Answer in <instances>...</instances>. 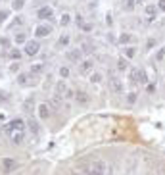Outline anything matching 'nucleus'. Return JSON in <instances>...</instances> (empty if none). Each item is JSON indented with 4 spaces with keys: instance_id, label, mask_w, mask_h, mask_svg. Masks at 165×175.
I'll list each match as a JSON object with an SVG mask.
<instances>
[{
    "instance_id": "f257e3e1",
    "label": "nucleus",
    "mask_w": 165,
    "mask_h": 175,
    "mask_svg": "<svg viewBox=\"0 0 165 175\" xmlns=\"http://www.w3.org/2000/svg\"><path fill=\"white\" fill-rule=\"evenodd\" d=\"M23 129H25V121H23V119H12L8 125H4V131L8 135H14L16 131H23Z\"/></svg>"
},
{
    "instance_id": "f03ea898",
    "label": "nucleus",
    "mask_w": 165,
    "mask_h": 175,
    "mask_svg": "<svg viewBox=\"0 0 165 175\" xmlns=\"http://www.w3.org/2000/svg\"><path fill=\"white\" fill-rule=\"evenodd\" d=\"M86 173L89 175H106V163L104 162H94L86 168Z\"/></svg>"
},
{
    "instance_id": "7ed1b4c3",
    "label": "nucleus",
    "mask_w": 165,
    "mask_h": 175,
    "mask_svg": "<svg viewBox=\"0 0 165 175\" xmlns=\"http://www.w3.org/2000/svg\"><path fill=\"white\" fill-rule=\"evenodd\" d=\"M131 81H133V83H142V85H146V83H148V77H146V73L142 71V69H133V71H131Z\"/></svg>"
},
{
    "instance_id": "20e7f679",
    "label": "nucleus",
    "mask_w": 165,
    "mask_h": 175,
    "mask_svg": "<svg viewBox=\"0 0 165 175\" xmlns=\"http://www.w3.org/2000/svg\"><path fill=\"white\" fill-rule=\"evenodd\" d=\"M16 169H17V160H14V158H4L2 160V171L4 173H12Z\"/></svg>"
},
{
    "instance_id": "39448f33",
    "label": "nucleus",
    "mask_w": 165,
    "mask_h": 175,
    "mask_svg": "<svg viewBox=\"0 0 165 175\" xmlns=\"http://www.w3.org/2000/svg\"><path fill=\"white\" fill-rule=\"evenodd\" d=\"M39 50H40V42L39 40L25 42V54H27V56H35V54H39Z\"/></svg>"
},
{
    "instance_id": "423d86ee",
    "label": "nucleus",
    "mask_w": 165,
    "mask_h": 175,
    "mask_svg": "<svg viewBox=\"0 0 165 175\" xmlns=\"http://www.w3.org/2000/svg\"><path fill=\"white\" fill-rule=\"evenodd\" d=\"M52 33V27L48 25V23H42V25H39L37 29H35V37L37 39H42V37H48Z\"/></svg>"
},
{
    "instance_id": "0eeeda50",
    "label": "nucleus",
    "mask_w": 165,
    "mask_h": 175,
    "mask_svg": "<svg viewBox=\"0 0 165 175\" xmlns=\"http://www.w3.org/2000/svg\"><path fill=\"white\" fill-rule=\"evenodd\" d=\"M94 69V60H83L79 64V73H90Z\"/></svg>"
},
{
    "instance_id": "6e6552de",
    "label": "nucleus",
    "mask_w": 165,
    "mask_h": 175,
    "mask_svg": "<svg viewBox=\"0 0 165 175\" xmlns=\"http://www.w3.org/2000/svg\"><path fill=\"white\" fill-rule=\"evenodd\" d=\"M52 14H54V12H52V8H50V6H42L39 12H37V17H39V19H50Z\"/></svg>"
},
{
    "instance_id": "1a4fd4ad",
    "label": "nucleus",
    "mask_w": 165,
    "mask_h": 175,
    "mask_svg": "<svg viewBox=\"0 0 165 175\" xmlns=\"http://www.w3.org/2000/svg\"><path fill=\"white\" fill-rule=\"evenodd\" d=\"M81 56H83V50H79V48H73V50L67 52V60L69 62H81Z\"/></svg>"
},
{
    "instance_id": "9d476101",
    "label": "nucleus",
    "mask_w": 165,
    "mask_h": 175,
    "mask_svg": "<svg viewBox=\"0 0 165 175\" xmlns=\"http://www.w3.org/2000/svg\"><path fill=\"white\" fill-rule=\"evenodd\" d=\"M17 83H19L21 87H27V85H31V83H33V79H31V73H17Z\"/></svg>"
},
{
    "instance_id": "9b49d317",
    "label": "nucleus",
    "mask_w": 165,
    "mask_h": 175,
    "mask_svg": "<svg viewBox=\"0 0 165 175\" xmlns=\"http://www.w3.org/2000/svg\"><path fill=\"white\" fill-rule=\"evenodd\" d=\"M75 100L79 102V104H89V102H90V98H89V94H86V92L77 91V92H75Z\"/></svg>"
},
{
    "instance_id": "f8f14e48",
    "label": "nucleus",
    "mask_w": 165,
    "mask_h": 175,
    "mask_svg": "<svg viewBox=\"0 0 165 175\" xmlns=\"http://www.w3.org/2000/svg\"><path fill=\"white\" fill-rule=\"evenodd\" d=\"M21 56H23V54H21L19 48H12V50L8 52V60H12V62H19Z\"/></svg>"
},
{
    "instance_id": "ddd939ff",
    "label": "nucleus",
    "mask_w": 165,
    "mask_h": 175,
    "mask_svg": "<svg viewBox=\"0 0 165 175\" xmlns=\"http://www.w3.org/2000/svg\"><path fill=\"white\" fill-rule=\"evenodd\" d=\"M50 110H48V104H39V117L40 119H48Z\"/></svg>"
},
{
    "instance_id": "4468645a",
    "label": "nucleus",
    "mask_w": 165,
    "mask_h": 175,
    "mask_svg": "<svg viewBox=\"0 0 165 175\" xmlns=\"http://www.w3.org/2000/svg\"><path fill=\"white\" fill-rule=\"evenodd\" d=\"M109 83H112V89H113L115 92H121V91H123V83H121L119 77H112V79H109Z\"/></svg>"
},
{
    "instance_id": "2eb2a0df",
    "label": "nucleus",
    "mask_w": 165,
    "mask_h": 175,
    "mask_svg": "<svg viewBox=\"0 0 165 175\" xmlns=\"http://www.w3.org/2000/svg\"><path fill=\"white\" fill-rule=\"evenodd\" d=\"M25 2H27V0H12V10H14V12H21L23 6H25Z\"/></svg>"
},
{
    "instance_id": "dca6fc26",
    "label": "nucleus",
    "mask_w": 165,
    "mask_h": 175,
    "mask_svg": "<svg viewBox=\"0 0 165 175\" xmlns=\"http://www.w3.org/2000/svg\"><path fill=\"white\" fill-rule=\"evenodd\" d=\"M65 92H67V87H65V83H63V81H60V83L56 85V96H60V98H62Z\"/></svg>"
},
{
    "instance_id": "f3484780",
    "label": "nucleus",
    "mask_w": 165,
    "mask_h": 175,
    "mask_svg": "<svg viewBox=\"0 0 165 175\" xmlns=\"http://www.w3.org/2000/svg\"><path fill=\"white\" fill-rule=\"evenodd\" d=\"M27 125H29V129L33 131V135H39V133H40V127H39V123L35 121V119H29Z\"/></svg>"
},
{
    "instance_id": "a211bd4d",
    "label": "nucleus",
    "mask_w": 165,
    "mask_h": 175,
    "mask_svg": "<svg viewBox=\"0 0 165 175\" xmlns=\"http://www.w3.org/2000/svg\"><path fill=\"white\" fill-rule=\"evenodd\" d=\"M131 40H133V37H131L129 33H123V35H119V39H117V42H119V45H129Z\"/></svg>"
},
{
    "instance_id": "6ab92c4d",
    "label": "nucleus",
    "mask_w": 165,
    "mask_h": 175,
    "mask_svg": "<svg viewBox=\"0 0 165 175\" xmlns=\"http://www.w3.org/2000/svg\"><path fill=\"white\" fill-rule=\"evenodd\" d=\"M67 45H69V35H62L58 39V48H65Z\"/></svg>"
},
{
    "instance_id": "aec40b11",
    "label": "nucleus",
    "mask_w": 165,
    "mask_h": 175,
    "mask_svg": "<svg viewBox=\"0 0 165 175\" xmlns=\"http://www.w3.org/2000/svg\"><path fill=\"white\" fill-rule=\"evenodd\" d=\"M21 140H23V131H16V133L12 135V143L14 144H19Z\"/></svg>"
},
{
    "instance_id": "412c9836",
    "label": "nucleus",
    "mask_w": 165,
    "mask_h": 175,
    "mask_svg": "<svg viewBox=\"0 0 165 175\" xmlns=\"http://www.w3.org/2000/svg\"><path fill=\"white\" fill-rule=\"evenodd\" d=\"M14 40L17 42V45H25V42H27V35H25V33H16Z\"/></svg>"
},
{
    "instance_id": "4be33fe9",
    "label": "nucleus",
    "mask_w": 165,
    "mask_h": 175,
    "mask_svg": "<svg viewBox=\"0 0 165 175\" xmlns=\"http://www.w3.org/2000/svg\"><path fill=\"white\" fill-rule=\"evenodd\" d=\"M127 68H129L127 60H125V58H119V60H117V69H119V71H125Z\"/></svg>"
},
{
    "instance_id": "5701e85b",
    "label": "nucleus",
    "mask_w": 165,
    "mask_h": 175,
    "mask_svg": "<svg viewBox=\"0 0 165 175\" xmlns=\"http://www.w3.org/2000/svg\"><path fill=\"white\" fill-rule=\"evenodd\" d=\"M42 69H44V64H33L31 65V75L33 73H40Z\"/></svg>"
},
{
    "instance_id": "b1692460",
    "label": "nucleus",
    "mask_w": 165,
    "mask_h": 175,
    "mask_svg": "<svg viewBox=\"0 0 165 175\" xmlns=\"http://www.w3.org/2000/svg\"><path fill=\"white\" fill-rule=\"evenodd\" d=\"M158 10H159V8H156L154 4H150V6L146 8V14H148V17H154V16L158 14Z\"/></svg>"
},
{
    "instance_id": "393cba45",
    "label": "nucleus",
    "mask_w": 165,
    "mask_h": 175,
    "mask_svg": "<svg viewBox=\"0 0 165 175\" xmlns=\"http://www.w3.org/2000/svg\"><path fill=\"white\" fill-rule=\"evenodd\" d=\"M69 21H71V16H69V14H63V16L60 17V23H62V25H69Z\"/></svg>"
},
{
    "instance_id": "a878e982",
    "label": "nucleus",
    "mask_w": 165,
    "mask_h": 175,
    "mask_svg": "<svg viewBox=\"0 0 165 175\" xmlns=\"http://www.w3.org/2000/svg\"><path fill=\"white\" fill-rule=\"evenodd\" d=\"M58 73H60V77H62V79L69 77V69H67V68H63V65H62V68L58 69Z\"/></svg>"
},
{
    "instance_id": "bb28decb",
    "label": "nucleus",
    "mask_w": 165,
    "mask_h": 175,
    "mask_svg": "<svg viewBox=\"0 0 165 175\" xmlns=\"http://www.w3.org/2000/svg\"><path fill=\"white\" fill-rule=\"evenodd\" d=\"M8 17H10V12H8V10H0V23H4Z\"/></svg>"
},
{
    "instance_id": "cd10ccee",
    "label": "nucleus",
    "mask_w": 165,
    "mask_h": 175,
    "mask_svg": "<svg viewBox=\"0 0 165 175\" xmlns=\"http://www.w3.org/2000/svg\"><path fill=\"white\" fill-rule=\"evenodd\" d=\"M165 58V46H161L158 52H156V60H163Z\"/></svg>"
},
{
    "instance_id": "c85d7f7f",
    "label": "nucleus",
    "mask_w": 165,
    "mask_h": 175,
    "mask_svg": "<svg viewBox=\"0 0 165 175\" xmlns=\"http://www.w3.org/2000/svg\"><path fill=\"white\" fill-rule=\"evenodd\" d=\"M0 46H2V48H10V39L2 37V39H0Z\"/></svg>"
},
{
    "instance_id": "c756f323",
    "label": "nucleus",
    "mask_w": 165,
    "mask_h": 175,
    "mask_svg": "<svg viewBox=\"0 0 165 175\" xmlns=\"http://www.w3.org/2000/svg\"><path fill=\"white\" fill-rule=\"evenodd\" d=\"M90 81H92V83H100V81H102V75H100V73H92V75H90Z\"/></svg>"
},
{
    "instance_id": "7c9ffc66",
    "label": "nucleus",
    "mask_w": 165,
    "mask_h": 175,
    "mask_svg": "<svg viewBox=\"0 0 165 175\" xmlns=\"http://www.w3.org/2000/svg\"><path fill=\"white\" fill-rule=\"evenodd\" d=\"M127 102H129V104H135V102H136V94H135V92H129V94H127Z\"/></svg>"
},
{
    "instance_id": "2f4dec72",
    "label": "nucleus",
    "mask_w": 165,
    "mask_h": 175,
    "mask_svg": "<svg viewBox=\"0 0 165 175\" xmlns=\"http://www.w3.org/2000/svg\"><path fill=\"white\" fill-rule=\"evenodd\" d=\"M125 54H127V58H135V54H136V50H135L133 46H129V48L125 50Z\"/></svg>"
},
{
    "instance_id": "473e14b6",
    "label": "nucleus",
    "mask_w": 165,
    "mask_h": 175,
    "mask_svg": "<svg viewBox=\"0 0 165 175\" xmlns=\"http://www.w3.org/2000/svg\"><path fill=\"white\" fill-rule=\"evenodd\" d=\"M125 8L129 10V12H133V10H135V2H133V0H127V2H125Z\"/></svg>"
},
{
    "instance_id": "72a5a7b5",
    "label": "nucleus",
    "mask_w": 165,
    "mask_h": 175,
    "mask_svg": "<svg viewBox=\"0 0 165 175\" xmlns=\"http://www.w3.org/2000/svg\"><path fill=\"white\" fill-rule=\"evenodd\" d=\"M83 50H85V52H92V45H89V42H85V45H83Z\"/></svg>"
},
{
    "instance_id": "f704fd0d",
    "label": "nucleus",
    "mask_w": 165,
    "mask_h": 175,
    "mask_svg": "<svg viewBox=\"0 0 165 175\" xmlns=\"http://www.w3.org/2000/svg\"><path fill=\"white\" fill-rule=\"evenodd\" d=\"M81 29H83V31H92V25H90V23H83Z\"/></svg>"
},
{
    "instance_id": "c9c22d12",
    "label": "nucleus",
    "mask_w": 165,
    "mask_h": 175,
    "mask_svg": "<svg viewBox=\"0 0 165 175\" xmlns=\"http://www.w3.org/2000/svg\"><path fill=\"white\" fill-rule=\"evenodd\" d=\"M148 48H154L156 46V39H148V45H146Z\"/></svg>"
},
{
    "instance_id": "e433bc0d",
    "label": "nucleus",
    "mask_w": 165,
    "mask_h": 175,
    "mask_svg": "<svg viewBox=\"0 0 165 175\" xmlns=\"http://www.w3.org/2000/svg\"><path fill=\"white\" fill-rule=\"evenodd\" d=\"M148 92H154V91H156V85H154V83H148V89H146Z\"/></svg>"
},
{
    "instance_id": "4c0bfd02",
    "label": "nucleus",
    "mask_w": 165,
    "mask_h": 175,
    "mask_svg": "<svg viewBox=\"0 0 165 175\" xmlns=\"http://www.w3.org/2000/svg\"><path fill=\"white\" fill-rule=\"evenodd\" d=\"M158 8L161 10V12H165V0H159V4H158Z\"/></svg>"
},
{
    "instance_id": "58836bf2",
    "label": "nucleus",
    "mask_w": 165,
    "mask_h": 175,
    "mask_svg": "<svg viewBox=\"0 0 165 175\" xmlns=\"http://www.w3.org/2000/svg\"><path fill=\"white\" fill-rule=\"evenodd\" d=\"M4 100H8V94L0 91V102H4Z\"/></svg>"
},
{
    "instance_id": "ea45409f",
    "label": "nucleus",
    "mask_w": 165,
    "mask_h": 175,
    "mask_svg": "<svg viewBox=\"0 0 165 175\" xmlns=\"http://www.w3.org/2000/svg\"><path fill=\"white\" fill-rule=\"evenodd\" d=\"M75 21H77V25H79V27L85 23V21H83V16H77V19H75Z\"/></svg>"
},
{
    "instance_id": "a19ab883",
    "label": "nucleus",
    "mask_w": 165,
    "mask_h": 175,
    "mask_svg": "<svg viewBox=\"0 0 165 175\" xmlns=\"http://www.w3.org/2000/svg\"><path fill=\"white\" fill-rule=\"evenodd\" d=\"M19 69V64H12L10 65V71H17Z\"/></svg>"
},
{
    "instance_id": "79ce46f5",
    "label": "nucleus",
    "mask_w": 165,
    "mask_h": 175,
    "mask_svg": "<svg viewBox=\"0 0 165 175\" xmlns=\"http://www.w3.org/2000/svg\"><path fill=\"white\" fill-rule=\"evenodd\" d=\"M106 21H108V25H112V21H113V19H112V16H109V14L106 16Z\"/></svg>"
},
{
    "instance_id": "37998d69",
    "label": "nucleus",
    "mask_w": 165,
    "mask_h": 175,
    "mask_svg": "<svg viewBox=\"0 0 165 175\" xmlns=\"http://www.w3.org/2000/svg\"><path fill=\"white\" fill-rule=\"evenodd\" d=\"M136 2H142V0H136Z\"/></svg>"
},
{
    "instance_id": "c03bdc74",
    "label": "nucleus",
    "mask_w": 165,
    "mask_h": 175,
    "mask_svg": "<svg viewBox=\"0 0 165 175\" xmlns=\"http://www.w3.org/2000/svg\"><path fill=\"white\" fill-rule=\"evenodd\" d=\"M0 2H2V0H0Z\"/></svg>"
}]
</instances>
